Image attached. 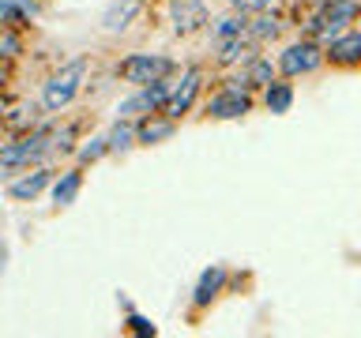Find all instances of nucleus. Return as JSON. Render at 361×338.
<instances>
[{"label": "nucleus", "instance_id": "obj_1", "mask_svg": "<svg viewBox=\"0 0 361 338\" xmlns=\"http://www.w3.org/2000/svg\"><path fill=\"white\" fill-rule=\"evenodd\" d=\"M87 79V56H75L72 64H64L61 72L49 75V83L42 87V106L49 113H61L72 106V98L79 94V87H83Z\"/></svg>", "mask_w": 361, "mask_h": 338}, {"label": "nucleus", "instance_id": "obj_2", "mask_svg": "<svg viewBox=\"0 0 361 338\" xmlns=\"http://www.w3.org/2000/svg\"><path fill=\"white\" fill-rule=\"evenodd\" d=\"M357 15H361V4H357V0H324L320 11L309 19V30L316 34V38H327V42H331V38H338V34H343Z\"/></svg>", "mask_w": 361, "mask_h": 338}, {"label": "nucleus", "instance_id": "obj_3", "mask_svg": "<svg viewBox=\"0 0 361 338\" xmlns=\"http://www.w3.org/2000/svg\"><path fill=\"white\" fill-rule=\"evenodd\" d=\"M169 72H173V61H169V56H158V53H132L128 61H121V68H117V75L132 87L162 83Z\"/></svg>", "mask_w": 361, "mask_h": 338}, {"label": "nucleus", "instance_id": "obj_4", "mask_svg": "<svg viewBox=\"0 0 361 338\" xmlns=\"http://www.w3.org/2000/svg\"><path fill=\"white\" fill-rule=\"evenodd\" d=\"M49 151V135H27V139H19V143H8L4 151H0V169H4L8 177H16V169L19 165H30V162H38V158Z\"/></svg>", "mask_w": 361, "mask_h": 338}, {"label": "nucleus", "instance_id": "obj_5", "mask_svg": "<svg viewBox=\"0 0 361 338\" xmlns=\"http://www.w3.org/2000/svg\"><path fill=\"white\" fill-rule=\"evenodd\" d=\"M324 56H327V53H320V45H312V42H293V45H286V49H282V56H279V72H282V75H309V72H316V68H320Z\"/></svg>", "mask_w": 361, "mask_h": 338}, {"label": "nucleus", "instance_id": "obj_6", "mask_svg": "<svg viewBox=\"0 0 361 338\" xmlns=\"http://www.w3.org/2000/svg\"><path fill=\"white\" fill-rule=\"evenodd\" d=\"M169 94H173V87L166 83H151V87H140V94L135 98H128V101H121V117H132V113H162L166 109V101H169Z\"/></svg>", "mask_w": 361, "mask_h": 338}, {"label": "nucleus", "instance_id": "obj_7", "mask_svg": "<svg viewBox=\"0 0 361 338\" xmlns=\"http://www.w3.org/2000/svg\"><path fill=\"white\" fill-rule=\"evenodd\" d=\"M169 19L177 34H192L207 23V4L203 0H169Z\"/></svg>", "mask_w": 361, "mask_h": 338}, {"label": "nucleus", "instance_id": "obj_8", "mask_svg": "<svg viewBox=\"0 0 361 338\" xmlns=\"http://www.w3.org/2000/svg\"><path fill=\"white\" fill-rule=\"evenodd\" d=\"M252 109V101H248V94L241 87H230V90H222V94H214L207 101V113L214 120H233V117H245V113Z\"/></svg>", "mask_w": 361, "mask_h": 338}, {"label": "nucleus", "instance_id": "obj_9", "mask_svg": "<svg viewBox=\"0 0 361 338\" xmlns=\"http://www.w3.org/2000/svg\"><path fill=\"white\" fill-rule=\"evenodd\" d=\"M196 94H200V72L192 68V72H185V79L173 87V94H169V101H166V117H173V120H180L185 113L192 109V101H196Z\"/></svg>", "mask_w": 361, "mask_h": 338}, {"label": "nucleus", "instance_id": "obj_10", "mask_svg": "<svg viewBox=\"0 0 361 338\" xmlns=\"http://www.w3.org/2000/svg\"><path fill=\"white\" fill-rule=\"evenodd\" d=\"M327 61L338 64V68L361 64V34H338V38H331V45H327Z\"/></svg>", "mask_w": 361, "mask_h": 338}, {"label": "nucleus", "instance_id": "obj_11", "mask_svg": "<svg viewBox=\"0 0 361 338\" xmlns=\"http://www.w3.org/2000/svg\"><path fill=\"white\" fill-rule=\"evenodd\" d=\"M49 169H34V173H27V177H19V180H8V199H16V203H27V199H34L38 192L49 184Z\"/></svg>", "mask_w": 361, "mask_h": 338}, {"label": "nucleus", "instance_id": "obj_12", "mask_svg": "<svg viewBox=\"0 0 361 338\" xmlns=\"http://www.w3.org/2000/svg\"><path fill=\"white\" fill-rule=\"evenodd\" d=\"M222 282H226V270H222V267H207V270H203V275H200V286H196V297H192V301H196V308H207V304L219 297Z\"/></svg>", "mask_w": 361, "mask_h": 338}, {"label": "nucleus", "instance_id": "obj_13", "mask_svg": "<svg viewBox=\"0 0 361 338\" xmlns=\"http://www.w3.org/2000/svg\"><path fill=\"white\" fill-rule=\"evenodd\" d=\"M140 8H143V0H117V4L106 11V30H109V34L124 30L135 15H140Z\"/></svg>", "mask_w": 361, "mask_h": 338}, {"label": "nucleus", "instance_id": "obj_14", "mask_svg": "<svg viewBox=\"0 0 361 338\" xmlns=\"http://www.w3.org/2000/svg\"><path fill=\"white\" fill-rule=\"evenodd\" d=\"M237 38H248V19L245 15H222L214 23V45H226V42H237Z\"/></svg>", "mask_w": 361, "mask_h": 338}, {"label": "nucleus", "instance_id": "obj_15", "mask_svg": "<svg viewBox=\"0 0 361 338\" xmlns=\"http://www.w3.org/2000/svg\"><path fill=\"white\" fill-rule=\"evenodd\" d=\"M79 188H83V173H79V169H72V173H64V177L53 184V203H56V207H68V203H75Z\"/></svg>", "mask_w": 361, "mask_h": 338}, {"label": "nucleus", "instance_id": "obj_16", "mask_svg": "<svg viewBox=\"0 0 361 338\" xmlns=\"http://www.w3.org/2000/svg\"><path fill=\"white\" fill-rule=\"evenodd\" d=\"M173 117H166V120H151V113H147V120L140 124V143H158V139H169L173 135Z\"/></svg>", "mask_w": 361, "mask_h": 338}, {"label": "nucleus", "instance_id": "obj_17", "mask_svg": "<svg viewBox=\"0 0 361 338\" xmlns=\"http://www.w3.org/2000/svg\"><path fill=\"white\" fill-rule=\"evenodd\" d=\"M132 139H140V128H132V124L121 117L117 124H113V132H109V151H113V154L128 151V146H132Z\"/></svg>", "mask_w": 361, "mask_h": 338}, {"label": "nucleus", "instance_id": "obj_18", "mask_svg": "<svg viewBox=\"0 0 361 338\" xmlns=\"http://www.w3.org/2000/svg\"><path fill=\"white\" fill-rule=\"evenodd\" d=\"M290 106H293V87L290 83H267V109L290 113Z\"/></svg>", "mask_w": 361, "mask_h": 338}, {"label": "nucleus", "instance_id": "obj_19", "mask_svg": "<svg viewBox=\"0 0 361 338\" xmlns=\"http://www.w3.org/2000/svg\"><path fill=\"white\" fill-rule=\"evenodd\" d=\"M271 75H275V68H271V61H264V56H252V64H248V72L237 79V83L245 87H259V83H271Z\"/></svg>", "mask_w": 361, "mask_h": 338}, {"label": "nucleus", "instance_id": "obj_20", "mask_svg": "<svg viewBox=\"0 0 361 338\" xmlns=\"http://www.w3.org/2000/svg\"><path fill=\"white\" fill-rule=\"evenodd\" d=\"M248 34H252V42H267L279 34V19L275 15H264V11H256V19L248 23Z\"/></svg>", "mask_w": 361, "mask_h": 338}, {"label": "nucleus", "instance_id": "obj_21", "mask_svg": "<svg viewBox=\"0 0 361 338\" xmlns=\"http://www.w3.org/2000/svg\"><path fill=\"white\" fill-rule=\"evenodd\" d=\"M102 154H109V135H98L87 146H79V162H98Z\"/></svg>", "mask_w": 361, "mask_h": 338}, {"label": "nucleus", "instance_id": "obj_22", "mask_svg": "<svg viewBox=\"0 0 361 338\" xmlns=\"http://www.w3.org/2000/svg\"><path fill=\"white\" fill-rule=\"evenodd\" d=\"M230 4H233L237 11H267L275 0H230Z\"/></svg>", "mask_w": 361, "mask_h": 338}, {"label": "nucleus", "instance_id": "obj_23", "mask_svg": "<svg viewBox=\"0 0 361 338\" xmlns=\"http://www.w3.org/2000/svg\"><path fill=\"white\" fill-rule=\"evenodd\" d=\"M128 331H135V334H154V323H147L143 315H128Z\"/></svg>", "mask_w": 361, "mask_h": 338}, {"label": "nucleus", "instance_id": "obj_24", "mask_svg": "<svg viewBox=\"0 0 361 338\" xmlns=\"http://www.w3.org/2000/svg\"><path fill=\"white\" fill-rule=\"evenodd\" d=\"M0 49H4V56H16L19 38H16V30H11V27H4V45H0Z\"/></svg>", "mask_w": 361, "mask_h": 338}]
</instances>
